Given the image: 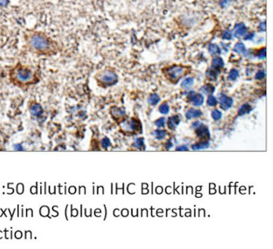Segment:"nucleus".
<instances>
[{
	"mask_svg": "<svg viewBox=\"0 0 273 249\" xmlns=\"http://www.w3.org/2000/svg\"><path fill=\"white\" fill-rule=\"evenodd\" d=\"M202 114H203V112H202L201 110H199V109L191 108V109H189V110L186 112V118H187V119L197 118L201 117Z\"/></svg>",
	"mask_w": 273,
	"mask_h": 249,
	"instance_id": "11",
	"label": "nucleus"
},
{
	"mask_svg": "<svg viewBox=\"0 0 273 249\" xmlns=\"http://www.w3.org/2000/svg\"><path fill=\"white\" fill-rule=\"evenodd\" d=\"M111 114L114 118H119L125 115V110L120 107H113L111 109Z\"/></svg>",
	"mask_w": 273,
	"mask_h": 249,
	"instance_id": "14",
	"label": "nucleus"
},
{
	"mask_svg": "<svg viewBox=\"0 0 273 249\" xmlns=\"http://www.w3.org/2000/svg\"><path fill=\"white\" fill-rule=\"evenodd\" d=\"M219 70L213 67H211L206 71V76L211 80H216L218 77V75H219Z\"/></svg>",
	"mask_w": 273,
	"mask_h": 249,
	"instance_id": "17",
	"label": "nucleus"
},
{
	"mask_svg": "<svg viewBox=\"0 0 273 249\" xmlns=\"http://www.w3.org/2000/svg\"><path fill=\"white\" fill-rule=\"evenodd\" d=\"M188 100L189 103H191L193 105L196 107H200L203 104L204 102V97L202 96L200 93H196L195 91H190L188 96Z\"/></svg>",
	"mask_w": 273,
	"mask_h": 249,
	"instance_id": "7",
	"label": "nucleus"
},
{
	"mask_svg": "<svg viewBox=\"0 0 273 249\" xmlns=\"http://www.w3.org/2000/svg\"><path fill=\"white\" fill-rule=\"evenodd\" d=\"M252 110V107L251 106L248 104V103H245V104H243L240 107V109L238 111V115L239 116H243V115L246 114V113H249Z\"/></svg>",
	"mask_w": 273,
	"mask_h": 249,
	"instance_id": "16",
	"label": "nucleus"
},
{
	"mask_svg": "<svg viewBox=\"0 0 273 249\" xmlns=\"http://www.w3.org/2000/svg\"><path fill=\"white\" fill-rule=\"evenodd\" d=\"M24 40L29 51L38 55H51L58 49V44L55 40L40 31L26 32Z\"/></svg>",
	"mask_w": 273,
	"mask_h": 249,
	"instance_id": "1",
	"label": "nucleus"
},
{
	"mask_svg": "<svg viewBox=\"0 0 273 249\" xmlns=\"http://www.w3.org/2000/svg\"><path fill=\"white\" fill-rule=\"evenodd\" d=\"M211 116H212V118H213V120L218 121V120H219V119H221V118H222V113H221L220 111H219L218 109H214V110L212 111Z\"/></svg>",
	"mask_w": 273,
	"mask_h": 249,
	"instance_id": "29",
	"label": "nucleus"
},
{
	"mask_svg": "<svg viewBox=\"0 0 273 249\" xmlns=\"http://www.w3.org/2000/svg\"><path fill=\"white\" fill-rule=\"evenodd\" d=\"M222 38L224 39V40H230L232 39V34H231V32L229 31H224L223 33V35H222Z\"/></svg>",
	"mask_w": 273,
	"mask_h": 249,
	"instance_id": "32",
	"label": "nucleus"
},
{
	"mask_svg": "<svg viewBox=\"0 0 273 249\" xmlns=\"http://www.w3.org/2000/svg\"><path fill=\"white\" fill-rule=\"evenodd\" d=\"M209 142L208 141H201L197 143H194L192 145V149L193 150H200V149H205L207 148H209Z\"/></svg>",
	"mask_w": 273,
	"mask_h": 249,
	"instance_id": "15",
	"label": "nucleus"
},
{
	"mask_svg": "<svg viewBox=\"0 0 273 249\" xmlns=\"http://www.w3.org/2000/svg\"><path fill=\"white\" fill-rule=\"evenodd\" d=\"M98 81L103 86H112L118 81V75L114 71L106 70L98 74Z\"/></svg>",
	"mask_w": 273,
	"mask_h": 249,
	"instance_id": "4",
	"label": "nucleus"
},
{
	"mask_svg": "<svg viewBox=\"0 0 273 249\" xmlns=\"http://www.w3.org/2000/svg\"><path fill=\"white\" fill-rule=\"evenodd\" d=\"M225 63H224V60L220 57H215L212 61V67L215 68L217 70H220L221 68L224 67Z\"/></svg>",
	"mask_w": 273,
	"mask_h": 249,
	"instance_id": "18",
	"label": "nucleus"
},
{
	"mask_svg": "<svg viewBox=\"0 0 273 249\" xmlns=\"http://www.w3.org/2000/svg\"><path fill=\"white\" fill-rule=\"evenodd\" d=\"M199 91L204 95H213V92L215 91V87L211 84H205L199 89Z\"/></svg>",
	"mask_w": 273,
	"mask_h": 249,
	"instance_id": "12",
	"label": "nucleus"
},
{
	"mask_svg": "<svg viewBox=\"0 0 273 249\" xmlns=\"http://www.w3.org/2000/svg\"><path fill=\"white\" fill-rule=\"evenodd\" d=\"M160 101H161V98H160V97L157 95V94H151V95L148 98L149 104H150L151 106H156V105H157Z\"/></svg>",
	"mask_w": 273,
	"mask_h": 249,
	"instance_id": "21",
	"label": "nucleus"
},
{
	"mask_svg": "<svg viewBox=\"0 0 273 249\" xmlns=\"http://www.w3.org/2000/svg\"><path fill=\"white\" fill-rule=\"evenodd\" d=\"M209 51L212 55H219L221 54L220 48L215 44H211L209 46Z\"/></svg>",
	"mask_w": 273,
	"mask_h": 249,
	"instance_id": "19",
	"label": "nucleus"
},
{
	"mask_svg": "<svg viewBox=\"0 0 273 249\" xmlns=\"http://www.w3.org/2000/svg\"><path fill=\"white\" fill-rule=\"evenodd\" d=\"M154 136H155L157 139L161 140V139H163V138H166V131L164 130V129H157V130L154 131Z\"/></svg>",
	"mask_w": 273,
	"mask_h": 249,
	"instance_id": "23",
	"label": "nucleus"
},
{
	"mask_svg": "<svg viewBox=\"0 0 273 249\" xmlns=\"http://www.w3.org/2000/svg\"><path fill=\"white\" fill-rule=\"evenodd\" d=\"M181 122V118L178 115H175L172 117H170L168 118V122H167V126L171 129V130H174L177 126Z\"/></svg>",
	"mask_w": 273,
	"mask_h": 249,
	"instance_id": "10",
	"label": "nucleus"
},
{
	"mask_svg": "<svg viewBox=\"0 0 273 249\" xmlns=\"http://www.w3.org/2000/svg\"><path fill=\"white\" fill-rule=\"evenodd\" d=\"M253 37H254L253 34H248V35L245 37V40H251Z\"/></svg>",
	"mask_w": 273,
	"mask_h": 249,
	"instance_id": "38",
	"label": "nucleus"
},
{
	"mask_svg": "<svg viewBox=\"0 0 273 249\" xmlns=\"http://www.w3.org/2000/svg\"><path fill=\"white\" fill-rule=\"evenodd\" d=\"M8 3V0H0V5L1 6H6Z\"/></svg>",
	"mask_w": 273,
	"mask_h": 249,
	"instance_id": "36",
	"label": "nucleus"
},
{
	"mask_svg": "<svg viewBox=\"0 0 273 249\" xmlns=\"http://www.w3.org/2000/svg\"><path fill=\"white\" fill-rule=\"evenodd\" d=\"M218 103L217 98L213 95H209L208 97V99H207V104L209 105V107H214V106H216Z\"/></svg>",
	"mask_w": 273,
	"mask_h": 249,
	"instance_id": "25",
	"label": "nucleus"
},
{
	"mask_svg": "<svg viewBox=\"0 0 273 249\" xmlns=\"http://www.w3.org/2000/svg\"><path fill=\"white\" fill-rule=\"evenodd\" d=\"M234 51L238 53V54H245L246 51V49L244 44L242 42H238L235 44L234 47Z\"/></svg>",
	"mask_w": 273,
	"mask_h": 249,
	"instance_id": "20",
	"label": "nucleus"
},
{
	"mask_svg": "<svg viewBox=\"0 0 273 249\" xmlns=\"http://www.w3.org/2000/svg\"><path fill=\"white\" fill-rule=\"evenodd\" d=\"M121 128L125 132H135V131L139 130L141 128V124L139 123V121H137L135 119H131L129 121H125L120 124Z\"/></svg>",
	"mask_w": 273,
	"mask_h": 249,
	"instance_id": "6",
	"label": "nucleus"
},
{
	"mask_svg": "<svg viewBox=\"0 0 273 249\" xmlns=\"http://www.w3.org/2000/svg\"><path fill=\"white\" fill-rule=\"evenodd\" d=\"M165 123H166V118H161L157 119V121L155 122V125L157 128H163L165 126Z\"/></svg>",
	"mask_w": 273,
	"mask_h": 249,
	"instance_id": "31",
	"label": "nucleus"
},
{
	"mask_svg": "<svg viewBox=\"0 0 273 249\" xmlns=\"http://www.w3.org/2000/svg\"><path fill=\"white\" fill-rule=\"evenodd\" d=\"M169 111H170V108H169V105L167 103H163L159 107V112L162 114H167Z\"/></svg>",
	"mask_w": 273,
	"mask_h": 249,
	"instance_id": "28",
	"label": "nucleus"
},
{
	"mask_svg": "<svg viewBox=\"0 0 273 249\" xmlns=\"http://www.w3.org/2000/svg\"><path fill=\"white\" fill-rule=\"evenodd\" d=\"M13 79L16 82L20 84L30 83L35 78V74L33 71L28 66L23 65H17L11 72Z\"/></svg>",
	"mask_w": 273,
	"mask_h": 249,
	"instance_id": "2",
	"label": "nucleus"
},
{
	"mask_svg": "<svg viewBox=\"0 0 273 249\" xmlns=\"http://www.w3.org/2000/svg\"><path fill=\"white\" fill-rule=\"evenodd\" d=\"M193 82H194V79H193V77H187L181 82V87L185 88V89H188V88H190V87L193 86Z\"/></svg>",
	"mask_w": 273,
	"mask_h": 249,
	"instance_id": "22",
	"label": "nucleus"
},
{
	"mask_svg": "<svg viewBox=\"0 0 273 249\" xmlns=\"http://www.w3.org/2000/svg\"><path fill=\"white\" fill-rule=\"evenodd\" d=\"M133 146L139 149H144L145 148V142H144V138H138L135 140Z\"/></svg>",
	"mask_w": 273,
	"mask_h": 249,
	"instance_id": "24",
	"label": "nucleus"
},
{
	"mask_svg": "<svg viewBox=\"0 0 273 249\" xmlns=\"http://www.w3.org/2000/svg\"><path fill=\"white\" fill-rule=\"evenodd\" d=\"M246 32H247V29L244 24H239L234 27V35H235V37L240 38V37L245 35Z\"/></svg>",
	"mask_w": 273,
	"mask_h": 249,
	"instance_id": "13",
	"label": "nucleus"
},
{
	"mask_svg": "<svg viewBox=\"0 0 273 249\" xmlns=\"http://www.w3.org/2000/svg\"><path fill=\"white\" fill-rule=\"evenodd\" d=\"M14 149L15 150H18V151L24 150V148H23V146H22V144H21V143H16V144H14Z\"/></svg>",
	"mask_w": 273,
	"mask_h": 249,
	"instance_id": "34",
	"label": "nucleus"
},
{
	"mask_svg": "<svg viewBox=\"0 0 273 249\" xmlns=\"http://www.w3.org/2000/svg\"><path fill=\"white\" fill-rule=\"evenodd\" d=\"M185 72H186V68L184 66L179 65H174L172 66L166 68L165 71V74L171 81L177 82L184 75Z\"/></svg>",
	"mask_w": 273,
	"mask_h": 249,
	"instance_id": "3",
	"label": "nucleus"
},
{
	"mask_svg": "<svg viewBox=\"0 0 273 249\" xmlns=\"http://www.w3.org/2000/svg\"><path fill=\"white\" fill-rule=\"evenodd\" d=\"M101 144H102V147L104 149H108L111 145V143H110V140L108 138H104L101 141Z\"/></svg>",
	"mask_w": 273,
	"mask_h": 249,
	"instance_id": "30",
	"label": "nucleus"
},
{
	"mask_svg": "<svg viewBox=\"0 0 273 249\" xmlns=\"http://www.w3.org/2000/svg\"><path fill=\"white\" fill-rule=\"evenodd\" d=\"M219 99L221 107L223 109H225V110H227V109L230 108V107H232V105H233V99L228 97V96H226L225 94H220Z\"/></svg>",
	"mask_w": 273,
	"mask_h": 249,
	"instance_id": "8",
	"label": "nucleus"
},
{
	"mask_svg": "<svg viewBox=\"0 0 273 249\" xmlns=\"http://www.w3.org/2000/svg\"><path fill=\"white\" fill-rule=\"evenodd\" d=\"M265 51H266V50H265V47L261 48V49H260L259 51H257L256 52L255 55H256V57H258L259 59H261V60L265 59V54H266V53H265Z\"/></svg>",
	"mask_w": 273,
	"mask_h": 249,
	"instance_id": "27",
	"label": "nucleus"
},
{
	"mask_svg": "<svg viewBox=\"0 0 273 249\" xmlns=\"http://www.w3.org/2000/svg\"><path fill=\"white\" fill-rule=\"evenodd\" d=\"M176 150L177 151H188V148L187 146H185V145H181V146L177 147V149H176Z\"/></svg>",
	"mask_w": 273,
	"mask_h": 249,
	"instance_id": "35",
	"label": "nucleus"
},
{
	"mask_svg": "<svg viewBox=\"0 0 273 249\" xmlns=\"http://www.w3.org/2000/svg\"><path fill=\"white\" fill-rule=\"evenodd\" d=\"M29 112H30V113L33 117L38 118V117H40L41 115L43 114L44 110L39 103H34L29 108Z\"/></svg>",
	"mask_w": 273,
	"mask_h": 249,
	"instance_id": "9",
	"label": "nucleus"
},
{
	"mask_svg": "<svg viewBox=\"0 0 273 249\" xmlns=\"http://www.w3.org/2000/svg\"><path fill=\"white\" fill-rule=\"evenodd\" d=\"M239 76V71L237 69H231L229 73V79L230 81H235Z\"/></svg>",
	"mask_w": 273,
	"mask_h": 249,
	"instance_id": "26",
	"label": "nucleus"
},
{
	"mask_svg": "<svg viewBox=\"0 0 273 249\" xmlns=\"http://www.w3.org/2000/svg\"><path fill=\"white\" fill-rule=\"evenodd\" d=\"M195 127V133L198 138H200L203 140L205 141H208L210 138V134H209V130L208 128V127H206L205 125H203V123H201L200 122H195L193 124V128Z\"/></svg>",
	"mask_w": 273,
	"mask_h": 249,
	"instance_id": "5",
	"label": "nucleus"
},
{
	"mask_svg": "<svg viewBox=\"0 0 273 249\" xmlns=\"http://www.w3.org/2000/svg\"><path fill=\"white\" fill-rule=\"evenodd\" d=\"M172 147V143L171 141H167V143H166V148L167 149H170Z\"/></svg>",
	"mask_w": 273,
	"mask_h": 249,
	"instance_id": "37",
	"label": "nucleus"
},
{
	"mask_svg": "<svg viewBox=\"0 0 273 249\" xmlns=\"http://www.w3.org/2000/svg\"><path fill=\"white\" fill-rule=\"evenodd\" d=\"M265 71H257V73L256 74V76H255V78L256 80H262L264 77H265Z\"/></svg>",
	"mask_w": 273,
	"mask_h": 249,
	"instance_id": "33",
	"label": "nucleus"
}]
</instances>
